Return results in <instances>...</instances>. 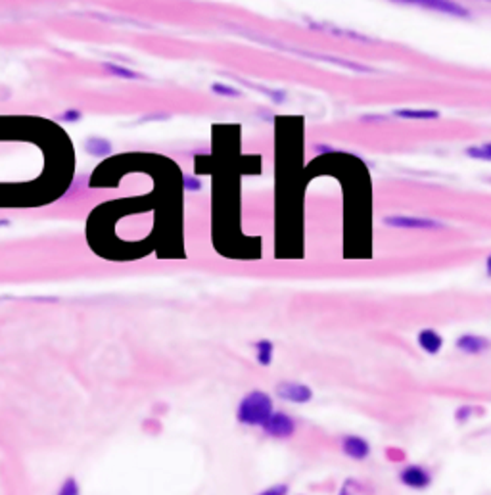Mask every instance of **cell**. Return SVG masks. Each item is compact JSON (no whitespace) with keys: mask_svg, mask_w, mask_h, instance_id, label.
<instances>
[{"mask_svg":"<svg viewBox=\"0 0 491 495\" xmlns=\"http://www.w3.org/2000/svg\"><path fill=\"white\" fill-rule=\"evenodd\" d=\"M272 411V397L263 389L253 388L236 405V421L248 428H261Z\"/></svg>","mask_w":491,"mask_h":495,"instance_id":"obj_1","label":"cell"},{"mask_svg":"<svg viewBox=\"0 0 491 495\" xmlns=\"http://www.w3.org/2000/svg\"><path fill=\"white\" fill-rule=\"evenodd\" d=\"M263 434L272 440H288L296 436L298 432V421L292 415H288L286 411H272L263 426Z\"/></svg>","mask_w":491,"mask_h":495,"instance_id":"obj_2","label":"cell"},{"mask_svg":"<svg viewBox=\"0 0 491 495\" xmlns=\"http://www.w3.org/2000/svg\"><path fill=\"white\" fill-rule=\"evenodd\" d=\"M398 480L401 486H405L409 489H415V491H424L432 486L434 482V476H432L430 469L424 467V465H418V462H411V465H405L403 469L399 470Z\"/></svg>","mask_w":491,"mask_h":495,"instance_id":"obj_3","label":"cell"},{"mask_svg":"<svg viewBox=\"0 0 491 495\" xmlns=\"http://www.w3.org/2000/svg\"><path fill=\"white\" fill-rule=\"evenodd\" d=\"M382 221L390 229H407V231H439L445 227L438 219L417 217V215H388Z\"/></svg>","mask_w":491,"mask_h":495,"instance_id":"obj_4","label":"cell"},{"mask_svg":"<svg viewBox=\"0 0 491 495\" xmlns=\"http://www.w3.org/2000/svg\"><path fill=\"white\" fill-rule=\"evenodd\" d=\"M275 394L279 399L286 403H294V405H307L313 402L315 392L311 386H307L304 382H296V380H282L277 384Z\"/></svg>","mask_w":491,"mask_h":495,"instance_id":"obj_5","label":"cell"},{"mask_svg":"<svg viewBox=\"0 0 491 495\" xmlns=\"http://www.w3.org/2000/svg\"><path fill=\"white\" fill-rule=\"evenodd\" d=\"M398 4H405V6H417L430 10V12L445 13L451 18H468L470 13L463 4H458L455 0H392Z\"/></svg>","mask_w":491,"mask_h":495,"instance_id":"obj_6","label":"cell"},{"mask_svg":"<svg viewBox=\"0 0 491 495\" xmlns=\"http://www.w3.org/2000/svg\"><path fill=\"white\" fill-rule=\"evenodd\" d=\"M340 449L347 459L352 461H366L372 453V448L369 440L359 434H345V436L340 438Z\"/></svg>","mask_w":491,"mask_h":495,"instance_id":"obj_7","label":"cell"},{"mask_svg":"<svg viewBox=\"0 0 491 495\" xmlns=\"http://www.w3.org/2000/svg\"><path fill=\"white\" fill-rule=\"evenodd\" d=\"M490 348V338L482 336V334H470V332H468V334H461V336L455 340V350L470 357L484 355Z\"/></svg>","mask_w":491,"mask_h":495,"instance_id":"obj_8","label":"cell"},{"mask_svg":"<svg viewBox=\"0 0 491 495\" xmlns=\"http://www.w3.org/2000/svg\"><path fill=\"white\" fill-rule=\"evenodd\" d=\"M417 343H418V348L424 351L426 355L436 357L441 353V350H444L445 340L436 329H422V330H418Z\"/></svg>","mask_w":491,"mask_h":495,"instance_id":"obj_9","label":"cell"},{"mask_svg":"<svg viewBox=\"0 0 491 495\" xmlns=\"http://www.w3.org/2000/svg\"><path fill=\"white\" fill-rule=\"evenodd\" d=\"M253 351H255V361L261 367H271L272 357H275V343L269 338H261L253 342Z\"/></svg>","mask_w":491,"mask_h":495,"instance_id":"obj_10","label":"cell"},{"mask_svg":"<svg viewBox=\"0 0 491 495\" xmlns=\"http://www.w3.org/2000/svg\"><path fill=\"white\" fill-rule=\"evenodd\" d=\"M85 150L91 156H96V158H104L108 154L112 152V142L102 137H88L85 140Z\"/></svg>","mask_w":491,"mask_h":495,"instance_id":"obj_11","label":"cell"},{"mask_svg":"<svg viewBox=\"0 0 491 495\" xmlns=\"http://www.w3.org/2000/svg\"><path fill=\"white\" fill-rule=\"evenodd\" d=\"M395 115H398L399 119H411V121H432V119H439V112H436V110H412V108L398 110Z\"/></svg>","mask_w":491,"mask_h":495,"instance_id":"obj_12","label":"cell"},{"mask_svg":"<svg viewBox=\"0 0 491 495\" xmlns=\"http://www.w3.org/2000/svg\"><path fill=\"white\" fill-rule=\"evenodd\" d=\"M466 154H468L472 159L490 161L491 159V144L490 142H485V144H482V146H470V148L466 150Z\"/></svg>","mask_w":491,"mask_h":495,"instance_id":"obj_13","label":"cell"},{"mask_svg":"<svg viewBox=\"0 0 491 495\" xmlns=\"http://www.w3.org/2000/svg\"><path fill=\"white\" fill-rule=\"evenodd\" d=\"M106 69L115 77H123V79H139V73H134L129 67L117 66V64H106Z\"/></svg>","mask_w":491,"mask_h":495,"instance_id":"obj_14","label":"cell"},{"mask_svg":"<svg viewBox=\"0 0 491 495\" xmlns=\"http://www.w3.org/2000/svg\"><path fill=\"white\" fill-rule=\"evenodd\" d=\"M56 495H81V488H79V482H77V478H74V476L66 478V480L62 482L60 489H58V494Z\"/></svg>","mask_w":491,"mask_h":495,"instance_id":"obj_15","label":"cell"},{"mask_svg":"<svg viewBox=\"0 0 491 495\" xmlns=\"http://www.w3.org/2000/svg\"><path fill=\"white\" fill-rule=\"evenodd\" d=\"M472 415H474V407H472V405H466L465 403V405H458L457 409H455L453 419H455L458 424H465L470 421Z\"/></svg>","mask_w":491,"mask_h":495,"instance_id":"obj_16","label":"cell"},{"mask_svg":"<svg viewBox=\"0 0 491 495\" xmlns=\"http://www.w3.org/2000/svg\"><path fill=\"white\" fill-rule=\"evenodd\" d=\"M212 91L215 94H221V96H240V91L236 89V86H233V85H225V83H215V85L212 86Z\"/></svg>","mask_w":491,"mask_h":495,"instance_id":"obj_17","label":"cell"},{"mask_svg":"<svg viewBox=\"0 0 491 495\" xmlns=\"http://www.w3.org/2000/svg\"><path fill=\"white\" fill-rule=\"evenodd\" d=\"M183 188L186 192H200L202 190V181L198 177H192V175H185L183 177Z\"/></svg>","mask_w":491,"mask_h":495,"instance_id":"obj_18","label":"cell"},{"mask_svg":"<svg viewBox=\"0 0 491 495\" xmlns=\"http://www.w3.org/2000/svg\"><path fill=\"white\" fill-rule=\"evenodd\" d=\"M288 494H290L288 484H275V486H271V488L263 489V491H259V494L255 495H288Z\"/></svg>","mask_w":491,"mask_h":495,"instance_id":"obj_19","label":"cell"},{"mask_svg":"<svg viewBox=\"0 0 491 495\" xmlns=\"http://www.w3.org/2000/svg\"><path fill=\"white\" fill-rule=\"evenodd\" d=\"M81 118H83V113H81V110H77V108H69L66 112H62L60 115L62 121H66V123H77Z\"/></svg>","mask_w":491,"mask_h":495,"instance_id":"obj_20","label":"cell"},{"mask_svg":"<svg viewBox=\"0 0 491 495\" xmlns=\"http://www.w3.org/2000/svg\"><path fill=\"white\" fill-rule=\"evenodd\" d=\"M338 495H355V491L352 489V484H350V480H345L344 486L340 488Z\"/></svg>","mask_w":491,"mask_h":495,"instance_id":"obj_21","label":"cell"},{"mask_svg":"<svg viewBox=\"0 0 491 495\" xmlns=\"http://www.w3.org/2000/svg\"><path fill=\"white\" fill-rule=\"evenodd\" d=\"M485 2H487V0H485Z\"/></svg>","mask_w":491,"mask_h":495,"instance_id":"obj_22","label":"cell"}]
</instances>
